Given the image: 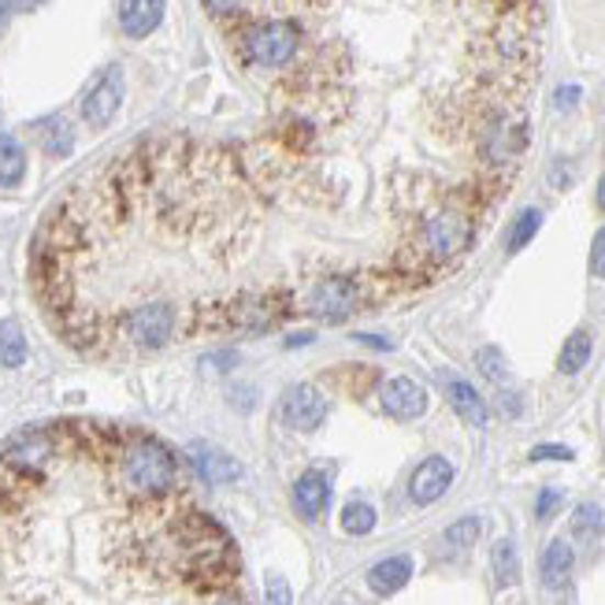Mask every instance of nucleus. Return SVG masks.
I'll return each mask as SVG.
<instances>
[{
	"label": "nucleus",
	"instance_id": "obj_1",
	"mask_svg": "<svg viewBox=\"0 0 605 605\" xmlns=\"http://www.w3.org/2000/svg\"><path fill=\"white\" fill-rule=\"evenodd\" d=\"M120 483L126 494L134 497H164L175 486L179 475V461L160 438L153 435H134L120 450Z\"/></svg>",
	"mask_w": 605,
	"mask_h": 605
},
{
	"label": "nucleus",
	"instance_id": "obj_2",
	"mask_svg": "<svg viewBox=\"0 0 605 605\" xmlns=\"http://www.w3.org/2000/svg\"><path fill=\"white\" fill-rule=\"evenodd\" d=\"M360 305H365V287H360L357 279H346V276L316 282L305 298V312L316 320H324V324H341V320L354 316Z\"/></svg>",
	"mask_w": 605,
	"mask_h": 605
},
{
	"label": "nucleus",
	"instance_id": "obj_3",
	"mask_svg": "<svg viewBox=\"0 0 605 605\" xmlns=\"http://www.w3.org/2000/svg\"><path fill=\"white\" fill-rule=\"evenodd\" d=\"M246 53L257 67H282L294 60L298 53V26L282 23V19H271V23L253 26L246 37Z\"/></svg>",
	"mask_w": 605,
	"mask_h": 605
},
{
	"label": "nucleus",
	"instance_id": "obj_4",
	"mask_svg": "<svg viewBox=\"0 0 605 605\" xmlns=\"http://www.w3.org/2000/svg\"><path fill=\"white\" fill-rule=\"evenodd\" d=\"M324 419H327V397L312 383H294L282 390V424H287L290 432L309 435L316 432Z\"/></svg>",
	"mask_w": 605,
	"mask_h": 605
},
{
	"label": "nucleus",
	"instance_id": "obj_5",
	"mask_svg": "<svg viewBox=\"0 0 605 605\" xmlns=\"http://www.w3.org/2000/svg\"><path fill=\"white\" fill-rule=\"evenodd\" d=\"M468 238H472V227H468L461 212H438L424 223V253L432 260L457 257L468 246Z\"/></svg>",
	"mask_w": 605,
	"mask_h": 605
},
{
	"label": "nucleus",
	"instance_id": "obj_6",
	"mask_svg": "<svg viewBox=\"0 0 605 605\" xmlns=\"http://www.w3.org/2000/svg\"><path fill=\"white\" fill-rule=\"evenodd\" d=\"M123 104V71L120 67H109L97 82L90 86V93L82 97V120L86 126H93V131H104L115 112H120Z\"/></svg>",
	"mask_w": 605,
	"mask_h": 605
},
{
	"label": "nucleus",
	"instance_id": "obj_7",
	"mask_svg": "<svg viewBox=\"0 0 605 605\" xmlns=\"http://www.w3.org/2000/svg\"><path fill=\"white\" fill-rule=\"evenodd\" d=\"M379 402H383L386 416L394 419H416L427 413V390L408 376H394L386 379L383 390H379Z\"/></svg>",
	"mask_w": 605,
	"mask_h": 605
},
{
	"label": "nucleus",
	"instance_id": "obj_8",
	"mask_svg": "<svg viewBox=\"0 0 605 605\" xmlns=\"http://www.w3.org/2000/svg\"><path fill=\"white\" fill-rule=\"evenodd\" d=\"M453 464L446 461V457H427L424 464H416L413 480H408V497H413L416 505H435L438 497L453 486Z\"/></svg>",
	"mask_w": 605,
	"mask_h": 605
},
{
	"label": "nucleus",
	"instance_id": "obj_9",
	"mask_svg": "<svg viewBox=\"0 0 605 605\" xmlns=\"http://www.w3.org/2000/svg\"><path fill=\"white\" fill-rule=\"evenodd\" d=\"M330 505V475L320 472V468H309V472L298 475L294 483V509L305 516V520H320Z\"/></svg>",
	"mask_w": 605,
	"mask_h": 605
},
{
	"label": "nucleus",
	"instance_id": "obj_10",
	"mask_svg": "<svg viewBox=\"0 0 605 605\" xmlns=\"http://www.w3.org/2000/svg\"><path fill=\"white\" fill-rule=\"evenodd\" d=\"M164 23V0H120V31L126 37H149Z\"/></svg>",
	"mask_w": 605,
	"mask_h": 605
},
{
	"label": "nucleus",
	"instance_id": "obj_11",
	"mask_svg": "<svg viewBox=\"0 0 605 605\" xmlns=\"http://www.w3.org/2000/svg\"><path fill=\"white\" fill-rule=\"evenodd\" d=\"M408 580H413V558H408V553H394V558H383L368 569V587H372L379 598L397 594Z\"/></svg>",
	"mask_w": 605,
	"mask_h": 605
},
{
	"label": "nucleus",
	"instance_id": "obj_12",
	"mask_svg": "<svg viewBox=\"0 0 605 605\" xmlns=\"http://www.w3.org/2000/svg\"><path fill=\"white\" fill-rule=\"evenodd\" d=\"M190 457H193V468H198L209 483H231V480H238L242 475V464L234 461L231 453H223L209 442L190 446Z\"/></svg>",
	"mask_w": 605,
	"mask_h": 605
},
{
	"label": "nucleus",
	"instance_id": "obj_13",
	"mask_svg": "<svg viewBox=\"0 0 605 605\" xmlns=\"http://www.w3.org/2000/svg\"><path fill=\"white\" fill-rule=\"evenodd\" d=\"M572 569H575V553H572V546L564 542V539H553L550 546H546L542 564H539L542 583H546V587H550V591H564V587H569V580H572Z\"/></svg>",
	"mask_w": 605,
	"mask_h": 605
},
{
	"label": "nucleus",
	"instance_id": "obj_14",
	"mask_svg": "<svg viewBox=\"0 0 605 605\" xmlns=\"http://www.w3.org/2000/svg\"><path fill=\"white\" fill-rule=\"evenodd\" d=\"M446 397H450L453 413L468 419V424H475V427L486 424V402L472 383H464V379H446Z\"/></svg>",
	"mask_w": 605,
	"mask_h": 605
},
{
	"label": "nucleus",
	"instance_id": "obj_15",
	"mask_svg": "<svg viewBox=\"0 0 605 605\" xmlns=\"http://www.w3.org/2000/svg\"><path fill=\"white\" fill-rule=\"evenodd\" d=\"M26 175V149L12 134H0V187L15 190Z\"/></svg>",
	"mask_w": 605,
	"mask_h": 605
},
{
	"label": "nucleus",
	"instance_id": "obj_16",
	"mask_svg": "<svg viewBox=\"0 0 605 605\" xmlns=\"http://www.w3.org/2000/svg\"><path fill=\"white\" fill-rule=\"evenodd\" d=\"M591 360V335L587 330H575L569 335V341L561 346V357H558V372L561 376H575L583 372V365Z\"/></svg>",
	"mask_w": 605,
	"mask_h": 605
},
{
	"label": "nucleus",
	"instance_id": "obj_17",
	"mask_svg": "<svg viewBox=\"0 0 605 605\" xmlns=\"http://www.w3.org/2000/svg\"><path fill=\"white\" fill-rule=\"evenodd\" d=\"M42 145H45V153L48 156H67L71 153V145H75V131H71V123L64 120V115H53V120H45L42 123Z\"/></svg>",
	"mask_w": 605,
	"mask_h": 605
},
{
	"label": "nucleus",
	"instance_id": "obj_18",
	"mask_svg": "<svg viewBox=\"0 0 605 605\" xmlns=\"http://www.w3.org/2000/svg\"><path fill=\"white\" fill-rule=\"evenodd\" d=\"M491 569H494V583L497 587H513L520 580V561H516V546L509 539H502L491 553Z\"/></svg>",
	"mask_w": 605,
	"mask_h": 605
},
{
	"label": "nucleus",
	"instance_id": "obj_19",
	"mask_svg": "<svg viewBox=\"0 0 605 605\" xmlns=\"http://www.w3.org/2000/svg\"><path fill=\"white\" fill-rule=\"evenodd\" d=\"M341 531L346 535H372L376 531V524H379V516H376V509L368 502H346V509H341Z\"/></svg>",
	"mask_w": 605,
	"mask_h": 605
},
{
	"label": "nucleus",
	"instance_id": "obj_20",
	"mask_svg": "<svg viewBox=\"0 0 605 605\" xmlns=\"http://www.w3.org/2000/svg\"><path fill=\"white\" fill-rule=\"evenodd\" d=\"M0 360L8 368H19L26 360V338L15 320H0Z\"/></svg>",
	"mask_w": 605,
	"mask_h": 605
},
{
	"label": "nucleus",
	"instance_id": "obj_21",
	"mask_svg": "<svg viewBox=\"0 0 605 605\" xmlns=\"http://www.w3.org/2000/svg\"><path fill=\"white\" fill-rule=\"evenodd\" d=\"M539 227H542V212H539V209H524L520 216L513 220L509 238H505V249H509V253H520V249L535 238V234H539Z\"/></svg>",
	"mask_w": 605,
	"mask_h": 605
},
{
	"label": "nucleus",
	"instance_id": "obj_22",
	"mask_svg": "<svg viewBox=\"0 0 605 605\" xmlns=\"http://www.w3.org/2000/svg\"><path fill=\"white\" fill-rule=\"evenodd\" d=\"M602 524H605V516L594 502H583L580 509L572 513V535L575 539H594V535L602 531Z\"/></svg>",
	"mask_w": 605,
	"mask_h": 605
},
{
	"label": "nucleus",
	"instance_id": "obj_23",
	"mask_svg": "<svg viewBox=\"0 0 605 605\" xmlns=\"http://www.w3.org/2000/svg\"><path fill=\"white\" fill-rule=\"evenodd\" d=\"M480 520L475 516H461V520H453L450 528H446V535H442V542L450 546V550H468L475 539H480Z\"/></svg>",
	"mask_w": 605,
	"mask_h": 605
},
{
	"label": "nucleus",
	"instance_id": "obj_24",
	"mask_svg": "<svg viewBox=\"0 0 605 605\" xmlns=\"http://www.w3.org/2000/svg\"><path fill=\"white\" fill-rule=\"evenodd\" d=\"M475 365H480V372L491 379V383H497V386L509 383V365H505L502 349H494V346L480 349V354H475Z\"/></svg>",
	"mask_w": 605,
	"mask_h": 605
},
{
	"label": "nucleus",
	"instance_id": "obj_25",
	"mask_svg": "<svg viewBox=\"0 0 605 605\" xmlns=\"http://www.w3.org/2000/svg\"><path fill=\"white\" fill-rule=\"evenodd\" d=\"M238 354H234V349H216V354H209V357H201V368L204 372H223L227 376L234 365H238Z\"/></svg>",
	"mask_w": 605,
	"mask_h": 605
},
{
	"label": "nucleus",
	"instance_id": "obj_26",
	"mask_svg": "<svg viewBox=\"0 0 605 605\" xmlns=\"http://www.w3.org/2000/svg\"><path fill=\"white\" fill-rule=\"evenodd\" d=\"M265 605H294V598H290V583L279 580V575H268Z\"/></svg>",
	"mask_w": 605,
	"mask_h": 605
},
{
	"label": "nucleus",
	"instance_id": "obj_27",
	"mask_svg": "<svg viewBox=\"0 0 605 605\" xmlns=\"http://www.w3.org/2000/svg\"><path fill=\"white\" fill-rule=\"evenodd\" d=\"M561 502H564L561 491H542L539 494V505H535V516H539V520H550V516L561 509Z\"/></svg>",
	"mask_w": 605,
	"mask_h": 605
},
{
	"label": "nucleus",
	"instance_id": "obj_28",
	"mask_svg": "<svg viewBox=\"0 0 605 605\" xmlns=\"http://www.w3.org/2000/svg\"><path fill=\"white\" fill-rule=\"evenodd\" d=\"M572 450H569V446H550V442H546V446H535V450H531V461H572Z\"/></svg>",
	"mask_w": 605,
	"mask_h": 605
},
{
	"label": "nucleus",
	"instance_id": "obj_29",
	"mask_svg": "<svg viewBox=\"0 0 605 605\" xmlns=\"http://www.w3.org/2000/svg\"><path fill=\"white\" fill-rule=\"evenodd\" d=\"M591 271L598 279H605V227L594 234V242H591Z\"/></svg>",
	"mask_w": 605,
	"mask_h": 605
},
{
	"label": "nucleus",
	"instance_id": "obj_30",
	"mask_svg": "<svg viewBox=\"0 0 605 605\" xmlns=\"http://www.w3.org/2000/svg\"><path fill=\"white\" fill-rule=\"evenodd\" d=\"M580 97H583L580 86H561V90L553 93V101H558L561 112H569V109H575V101H580Z\"/></svg>",
	"mask_w": 605,
	"mask_h": 605
},
{
	"label": "nucleus",
	"instance_id": "obj_31",
	"mask_svg": "<svg viewBox=\"0 0 605 605\" xmlns=\"http://www.w3.org/2000/svg\"><path fill=\"white\" fill-rule=\"evenodd\" d=\"M204 4H209V12L227 15V12H234V8H238V0H204Z\"/></svg>",
	"mask_w": 605,
	"mask_h": 605
},
{
	"label": "nucleus",
	"instance_id": "obj_32",
	"mask_svg": "<svg viewBox=\"0 0 605 605\" xmlns=\"http://www.w3.org/2000/svg\"><path fill=\"white\" fill-rule=\"evenodd\" d=\"M312 341V330H298V335H287V349H301Z\"/></svg>",
	"mask_w": 605,
	"mask_h": 605
},
{
	"label": "nucleus",
	"instance_id": "obj_33",
	"mask_svg": "<svg viewBox=\"0 0 605 605\" xmlns=\"http://www.w3.org/2000/svg\"><path fill=\"white\" fill-rule=\"evenodd\" d=\"M357 341H365V346H372V349H394L383 335H357Z\"/></svg>",
	"mask_w": 605,
	"mask_h": 605
},
{
	"label": "nucleus",
	"instance_id": "obj_34",
	"mask_svg": "<svg viewBox=\"0 0 605 605\" xmlns=\"http://www.w3.org/2000/svg\"><path fill=\"white\" fill-rule=\"evenodd\" d=\"M19 12V0H0V26L8 23V15Z\"/></svg>",
	"mask_w": 605,
	"mask_h": 605
},
{
	"label": "nucleus",
	"instance_id": "obj_35",
	"mask_svg": "<svg viewBox=\"0 0 605 605\" xmlns=\"http://www.w3.org/2000/svg\"><path fill=\"white\" fill-rule=\"evenodd\" d=\"M598 209L605 212V175H602V182H598Z\"/></svg>",
	"mask_w": 605,
	"mask_h": 605
},
{
	"label": "nucleus",
	"instance_id": "obj_36",
	"mask_svg": "<svg viewBox=\"0 0 605 605\" xmlns=\"http://www.w3.org/2000/svg\"><path fill=\"white\" fill-rule=\"evenodd\" d=\"M220 605H242L238 598H227V602H220Z\"/></svg>",
	"mask_w": 605,
	"mask_h": 605
}]
</instances>
